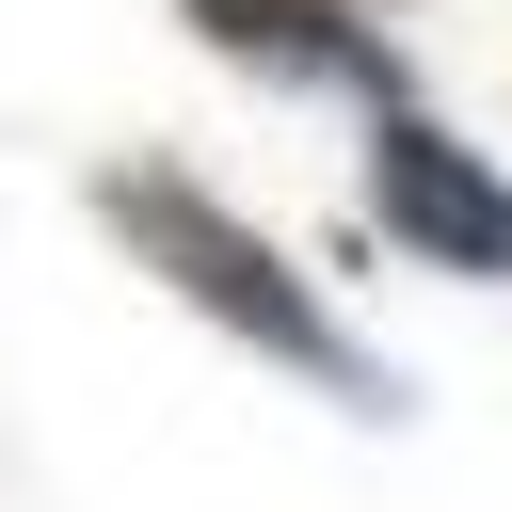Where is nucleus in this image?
<instances>
[{"label":"nucleus","instance_id":"20e7f679","mask_svg":"<svg viewBox=\"0 0 512 512\" xmlns=\"http://www.w3.org/2000/svg\"><path fill=\"white\" fill-rule=\"evenodd\" d=\"M368 16H416V0H368Z\"/></svg>","mask_w":512,"mask_h":512},{"label":"nucleus","instance_id":"7ed1b4c3","mask_svg":"<svg viewBox=\"0 0 512 512\" xmlns=\"http://www.w3.org/2000/svg\"><path fill=\"white\" fill-rule=\"evenodd\" d=\"M176 32H192L208 64L272 80V96H352V112L416 96V80H400V32H384L368 0H176Z\"/></svg>","mask_w":512,"mask_h":512},{"label":"nucleus","instance_id":"f03ea898","mask_svg":"<svg viewBox=\"0 0 512 512\" xmlns=\"http://www.w3.org/2000/svg\"><path fill=\"white\" fill-rule=\"evenodd\" d=\"M368 224H384L416 272L512 288V176H496L448 112H416V96H384V112H368Z\"/></svg>","mask_w":512,"mask_h":512},{"label":"nucleus","instance_id":"f257e3e1","mask_svg":"<svg viewBox=\"0 0 512 512\" xmlns=\"http://www.w3.org/2000/svg\"><path fill=\"white\" fill-rule=\"evenodd\" d=\"M80 208L112 224V256L176 304V320H208L224 352H256V368H288V384H320V400H352V416H400V368L336 320V288L320 272H288V240L272 224H240L192 160H96L80 176Z\"/></svg>","mask_w":512,"mask_h":512}]
</instances>
